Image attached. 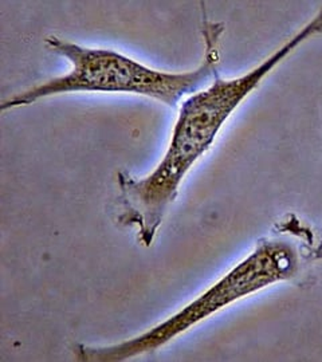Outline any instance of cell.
Masks as SVG:
<instances>
[{"mask_svg": "<svg viewBox=\"0 0 322 362\" xmlns=\"http://www.w3.org/2000/svg\"><path fill=\"white\" fill-rule=\"evenodd\" d=\"M322 37V6L309 21L259 64L238 77L218 74L178 107L164 155L144 176L117 175L121 227L134 230L139 243L151 247L181 185L195 165L211 151L232 115L271 73L301 46Z\"/></svg>", "mask_w": 322, "mask_h": 362, "instance_id": "1", "label": "cell"}, {"mask_svg": "<svg viewBox=\"0 0 322 362\" xmlns=\"http://www.w3.org/2000/svg\"><path fill=\"white\" fill-rule=\"evenodd\" d=\"M320 263L321 231L294 212L284 214L271 226L269 233L258 239L246 257L164 321L139 336L112 345H77L76 360L128 361L152 354L215 314L271 286H309L311 272Z\"/></svg>", "mask_w": 322, "mask_h": 362, "instance_id": "2", "label": "cell"}, {"mask_svg": "<svg viewBox=\"0 0 322 362\" xmlns=\"http://www.w3.org/2000/svg\"><path fill=\"white\" fill-rule=\"evenodd\" d=\"M200 34L205 42V55L199 65L185 71L160 70L112 49L88 47L49 35L45 39L46 49L66 59L70 70L8 97L1 101L0 112L69 93L133 94L178 109L183 100L205 88L219 74L220 40L224 34V23L212 22L202 10Z\"/></svg>", "mask_w": 322, "mask_h": 362, "instance_id": "3", "label": "cell"}]
</instances>
